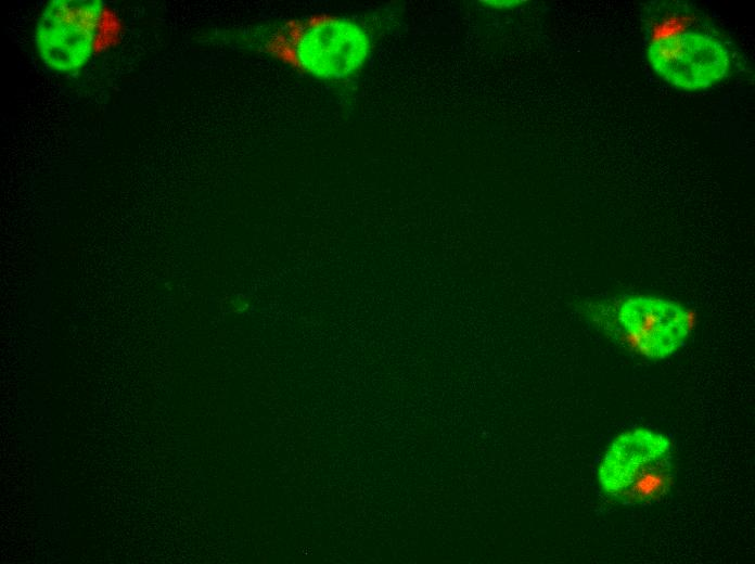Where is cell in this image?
<instances>
[{
	"label": "cell",
	"mask_w": 755,
	"mask_h": 564,
	"mask_svg": "<svg viewBox=\"0 0 755 564\" xmlns=\"http://www.w3.org/2000/svg\"><path fill=\"white\" fill-rule=\"evenodd\" d=\"M652 69L676 89L699 91L724 79L730 54L716 38L699 31H683L654 40L648 48Z\"/></svg>",
	"instance_id": "3957f363"
},
{
	"label": "cell",
	"mask_w": 755,
	"mask_h": 564,
	"mask_svg": "<svg viewBox=\"0 0 755 564\" xmlns=\"http://www.w3.org/2000/svg\"><path fill=\"white\" fill-rule=\"evenodd\" d=\"M481 3H483L482 5L487 7V8H491V9H507V8L517 7L521 3H524V1H513V0H510V1H507V0L506 1H503V0L490 1V0H488V1H481Z\"/></svg>",
	"instance_id": "52a82bcc"
},
{
	"label": "cell",
	"mask_w": 755,
	"mask_h": 564,
	"mask_svg": "<svg viewBox=\"0 0 755 564\" xmlns=\"http://www.w3.org/2000/svg\"><path fill=\"white\" fill-rule=\"evenodd\" d=\"M670 484L669 463L666 458L653 463L618 497L634 501L658 498Z\"/></svg>",
	"instance_id": "8992f818"
},
{
	"label": "cell",
	"mask_w": 755,
	"mask_h": 564,
	"mask_svg": "<svg viewBox=\"0 0 755 564\" xmlns=\"http://www.w3.org/2000/svg\"><path fill=\"white\" fill-rule=\"evenodd\" d=\"M103 7L101 0H52L46 5L35 42L50 69L73 75L88 63Z\"/></svg>",
	"instance_id": "7a4b0ae2"
},
{
	"label": "cell",
	"mask_w": 755,
	"mask_h": 564,
	"mask_svg": "<svg viewBox=\"0 0 755 564\" xmlns=\"http://www.w3.org/2000/svg\"><path fill=\"white\" fill-rule=\"evenodd\" d=\"M670 441L662 434L638 428L618 436L599 467V483L612 496L623 493L653 463L666 458Z\"/></svg>",
	"instance_id": "5b68a950"
},
{
	"label": "cell",
	"mask_w": 755,
	"mask_h": 564,
	"mask_svg": "<svg viewBox=\"0 0 755 564\" xmlns=\"http://www.w3.org/2000/svg\"><path fill=\"white\" fill-rule=\"evenodd\" d=\"M371 37L358 22L332 14L286 21L265 41L264 50L296 72L338 81L358 74L371 53Z\"/></svg>",
	"instance_id": "6da1fadb"
},
{
	"label": "cell",
	"mask_w": 755,
	"mask_h": 564,
	"mask_svg": "<svg viewBox=\"0 0 755 564\" xmlns=\"http://www.w3.org/2000/svg\"><path fill=\"white\" fill-rule=\"evenodd\" d=\"M618 320L640 352L652 359H663L678 350L692 323L690 312L678 304L648 296L624 300Z\"/></svg>",
	"instance_id": "277c9868"
}]
</instances>
